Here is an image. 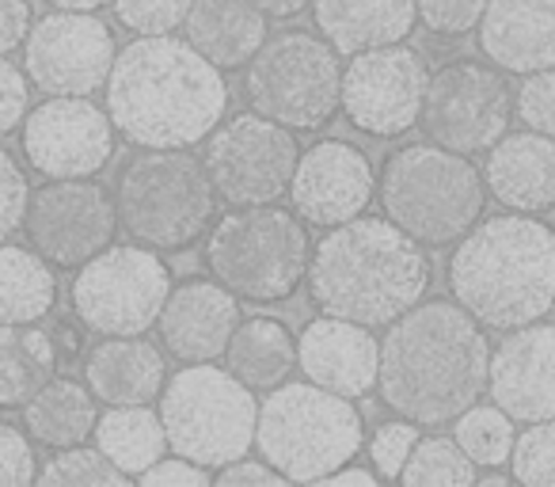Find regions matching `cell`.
<instances>
[{
  "label": "cell",
  "instance_id": "6da1fadb",
  "mask_svg": "<svg viewBox=\"0 0 555 487\" xmlns=\"http://www.w3.org/2000/svg\"><path fill=\"white\" fill-rule=\"evenodd\" d=\"M491 343L461 302L434 297L411 305L385 328L377 396L392 415L446 426L487 396Z\"/></svg>",
  "mask_w": 555,
  "mask_h": 487
},
{
  "label": "cell",
  "instance_id": "7a4b0ae2",
  "mask_svg": "<svg viewBox=\"0 0 555 487\" xmlns=\"http://www.w3.org/2000/svg\"><path fill=\"white\" fill-rule=\"evenodd\" d=\"M103 107L133 149H194L224 123L229 85L176 35H133L115 57Z\"/></svg>",
  "mask_w": 555,
  "mask_h": 487
},
{
  "label": "cell",
  "instance_id": "3957f363",
  "mask_svg": "<svg viewBox=\"0 0 555 487\" xmlns=\"http://www.w3.org/2000/svg\"><path fill=\"white\" fill-rule=\"evenodd\" d=\"M434 267L415 236L388 217H354L312 244L309 297L327 317L388 328L430 290Z\"/></svg>",
  "mask_w": 555,
  "mask_h": 487
},
{
  "label": "cell",
  "instance_id": "277c9868",
  "mask_svg": "<svg viewBox=\"0 0 555 487\" xmlns=\"http://www.w3.org/2000/svg\"><path fill=\"white\" fill-rule=\"evenodd\" d=\"M449 294L491 332L537 324L555 309V225L540 214L483 217L453 244Z\"/></svg>",
  "mask_w": 555,
  "mask_h": 487
},
{
  "label": "cell",
  "instance_id": "5b68a950",
  "mask_svg": "<svg viewBox=\"0 0 555 487\" xmlns=\"http://www.w3.org/2000/svg\"><path fill=\"white\" fill-rule=\"evenodd\" d=\"M487 179L472 156L434 141H411L385 156L377 202L423 248H449L487 214Z\"/></svg>",
  "mask_w": 555,
  "mask_h": 487
},
{
  "label": "cell",
  "instance_id": "8992f818",
  "mask_svg": "<svg viewBox=\"0 0 555 487\" xmlns=\"http://www.w3.org/2000/svg\"><path fill=\"white\" fill-rule=\"evenodd\" d=\"M312 244L317 240L297 209H282L278 202L229 206L202 236V264L240 302L282 305L309 279Z\"/></svg>",
  "mask_w": 555,
  "mask_h": 487
},
{
  "label": "cell",
  "instance_id": "52a82bcc",
  "mask_svg": "<svg viewBox=\"0 0 555 487\" xmlns=\"http://www.w3.org/2000/svg\"><path fill=\"white\" fill-rule=\"evenodd\" d=\"M365 446V419L350 396L312 381H282L259 400L255 449L289 484H324Z\"/></svg>",
  "mask_w": 555,
  "mask_h": 487
},
{
  "label": "cell",
  "instance_id": "ba28073f",
  "mask_svg": "<svg viewBox=\"0 0 555 487\" xmlns=\"http://www.w3.org/2000/svg\"><path fill=\"white\" fill-rule=\"evenodd\" d=\"M217 191L191 149H141L115 183L118 225L153 252L194 248L217 221Z\"/></svg>",
  "mask_w": 555,
  "mask_h": 487
},
{
  "label": "cell",
  "instance_id": "9c48e42d",
  "mask_svg": "<svg viewBox=\"0 0 555 487\" xmlns=\"http://www.w3.org/2000/svg\"><path fill=\"white\" fill-rule=\"evenodd\" d=\"M156 411L168 431L171 453L191 457L202 469L217 472L255 446L259 400L229 366L191 362L168 373Z\"/></svg>",
  "mask_w": 555,
  "mask_h": 487
},
{
  "label": "cell",
  "instance_id": "30bf717a",
  "mask_svg": "<svg viewBox=\"0 0 555 487\" xmlns=\"http://www.w3.org/2000/svg\"><path fill=\"white\" fill-rule=\"evenodd\" d=\"M244 100L251 111L317 133L343 115L339 50L312 31H278L244 65Z\"/></svg>",
  "mask_w": 555,
  "mask_h": 487
},
{
  "label": "cell",
  "instance_id": "8fae6325",
  "mask_svg": "<svg viewBox=\"0 0 555 487\" xmlns=\"http://www.w3.org/2000/svg\"><path fill=\"white\" fill-rule=\"evenodd\" d=\"M171 286L176 282L160 252L138 240L111 244L73 274V317L92 335H145L160 320Z\"/></svg>",
  "mask_w": 555,
  "mask_h": 487
},
{
  "label": "cell",
  "instance_id": "7c38bea8",
  "mask_svg": "<svg viewBox=\"0 0 555 487\" xmlns=\"http://www.w3.org/2000/svg\"><path fill=\"white\" fill-rule=\"evenodd\" d=\"M297 161H301L297 133L259 111L224 118L206 138L202 153L209 183L224 206H270L289 198Z\"/></svg>",
  "mask_w": 555,
  "mask_h": 487
},
{
  "label": "cell",
  "instance_id": "4fadbf2b",
  "mask_svg": "<svg viewBox=\"0 0 555 487\" xmlns=\"http://www.w3.org/2000/svg\"><path fill=\"white\" fill-rule=\"evenodd\" d=\"M509 118H514V88L506 73L494 69L491 62L456 57L430 73L418 126L434 145L476 156L506 138Z\"/></svg>",
  "mask_w": 555,
  "mask_h": 487
},
{
  "label": "cell",
  "instance_id": "5bb4252c",
  "mask_svg": "<svg viewBox=\"0 0 555 487\" xmlns=\"http://www.w3.org/2000/svg\"><path fill=\"white\" fill-rule=\"evenodd\" d=\"M118 206L115 194L92 179H47L31 187L24 232L27 244L54 271H77L115 244Z\"/></svg>",
  "mask_w": 555,
  "mask_h": 487
},
{
  "label": "cell",
  "instance_id": "9a60e30c",
  "mask_svg": "<svg viewBox=\"0 0 555 487\" xmlns=\"http://www.w3.org/2000/svg\"><path fill=\"white\" fill-rule=\"evenodd\" d=\"M430 65L408 42L362 50L343 65V118L373 141H396L423 118Z\"/></svg>",
  "mask_w": 555,
  "mask_h": 487
},
{
  "label": "cell",
  "instance_id": "2e32d148",
  "mask_svg": "<svg viewBox=\"0 0 555 487\" xmlns=\"http://www.w3.org/2000/svg\"><path fill=\"white\" fill-rule=\"evenodd\" d=\"M115 123L92 95H47L20 126V153L42 179H92L115 161Z\"/></svg>",
  "mask_w": 555,
  "mask_h": 487
},
{
  "label": "cell",
  "instance_id": "e0dca14e",
  "mask_svg": "<svg viewBox=\"0 0 555 487\" xmlns=\"http://www.w3.org/2000/svg\"><path fill=\"white\" fill-rule=\"evenodd\" d=\"M115 31L100 12H47L24 42V69L47 95H95L115 69Z\"/></svg>",
  "mask_w": 555,
  "mask_h": 487
},
{
  "label": "cell",
  "instance_id": "ac0fdd59",
  "mask_svg": "<svg viewBox=\"0 0 555 487\" xmlns=\"http://www.w3.org/2000/svg\"><path fill=\"white\" fill-rule=\"evenodd\" d=\"M377 198V171H373L365 149L343 138H320L309 149H301L289 202L301 214L305 225L335 229L370 209Z\"/></svg>",
  "mask_w": 555,
  "mask_h": 487
},
{
  "label": "cell",
  "instance_id": "d6986e66",
  "mask_svg": "<svg viewBox=\"0 0 555 487\" xmlns=\"http://www.w3.org/2000/svg\"><path fill=\"white\" fill-rule=\"evenodd\" d=\"M487 396L514 423H547L555 419V324L514 328L491 347Z\"/></svg>",
  "mask_w": 555,
  "mask_h": 487
},
{
  "label": "cell",
  "instance_id": "ffe728a7",
  "mask_svg": "<svg viewBox=\"0 0 555 487\" xmlns=\"http://www.w3.org/2000/svg\"><path fill=\"white\" fill-rule=\"evenodd\" d=\"M240 297L217 279H186L171 286L168 302L156 320V335L168 358L179 366L217 362L229 350L240 324Z\"/></svg>",
  "mask_w": 555,
  "mask_h": 487
},
{
  "label": "cell",
  "instance_id": "44dd1931",
  "mask_svg": "<svg viewBox=\"0 0 555 487\" xmlns=\"http://www.w3.org/2000/svg\"><path fill=\"white\" fill-rule=\"evenodd\" d=\"M297 370L312 385L362 400L377 388L380 339L373 328L320 312L297 335Z\"/></svg>",
  "mask_w": 555,
  "mask_h": 487
},
{
  "label": "cell",
  "instance_id": "7402d4cb",
  "mask_svg": "<svg viewBox=\"0 0 555 487\" xmlns=\"http://www.w3.org/2000/svg\"><path fill=\"white\" fill-rule=\"evenodd\" d=\"M479 54L506 77L555 65V0H487L476 27Z\"/></svg>",
  "mask_w": 555,
  "mask_h": 487
},
{
  "label": "cell",
  "instance_id": "603a6c76",
  "mask_svg": "<svg viewBox=\"0 0 555 487\" xmlns=\"http://www.w3.org/2000/svg\"><path fill=\"white\" fill-rule=\"evenodd\" d=\"M85 381L107 408L156 403L168 385V355L145 335H103L85 350Z\"/></svg>",
  "mask_w": 555,
  "mask_h": 487
},
{
  "label": "cell",
  "instance_id": "cb8c5ba5",
  "mask_svg": "<svg viewBox=\"0 0 555 487\" xmlns=\"http://www.w3.org/2000/svg\"><path fill=\"white\" fill-rule=\"evenodd\" d=\"M487 194L514 214H547L555 206V138L537 130L506 133L487 149Z\"/></svg>",
  "mask_w": 555,
  "mask_h": 487
},
{
  "label": "cell",
  "instance_id": "d4e9b609",
  "mask_svg": "<svg viewBox=\"0 0 555 487\" xmlns=\"http://www.w3.org/2000/svg\"><path fill=\"white\" fill-rule=\"evenodd\" d=\"M312 24L339 57H354L408 42L418 24V0H312Z\"/></svg>",
  "mask_w": 555,
  "mask_h": 487
},
{
  "label": "cell",
  "instance_id": "484cf974",
  "mask_svg": "<svg viewBox=\"0 0 555 487\" xmlns=\"http://www.w3.org/2000/svg\"><path fill=\"white\" fill-rule=\"evenodd\" d=\"M270 20L251 0H194L186 12L183 39L221 73L244 69L255 50L270 39Z\"/></svg>",
  "mask_w": 555,
  "mask_h": 487
},
{
  "label": "cell",
  "instance_id": "4316f807",
  "mask_svg": "<svg viewBox=\"0 0 555 487\" xmlns=\"http://www.w3.org/2000/svg\"><path fill=\"white\" fill-rule=\"evenodd\" d=\"M88 381L77 377H50L31 400L24 403V431L35 446H47L50 453L65 446H80L95 434L100 408Z\"/></svg>",
  "mask_w": 555,
  "mask_h": 487
},
{
  "label": "cell",
  "instance_id": "83f0119b",
  "mask_svg": "<svg viewBox=\"0 0 555 487\" xmlns=\"http://www.w3.org/2000/svg\"><path fill=\"white\" fill-rule=\"evenodd\" d=\"M224 366L255 393H270L297 370V335L278 317H244L224 350Z\"/></svg>",
  "mask_w": 555,
  "mask_h": 487
},
{
  "label": "cell",
  "instance_id": "f1b7e54d",
  "mask_svg": "<svg viewBox=\"0 0 555 487\" xmlns=\"http://www.w3.org/2000/svg\"><path fill=\"white\" fill-rule=\"evenodd\" d=\"M92 441L138 484L145 469H153L168 453V431L153 403H130V408H107L95 423Z\"/></svg>",
  "mask_w": 555,
  "mask_h": 487
},
{
  "label": "cell",
  "instance_id": "f546056e",
  "mask_svg": "<svg viewBox=\"0 0 555 487\" xmlns=\"http://www.w3.org/2000/svg\"><path fill=\"white\" fill-rule=\"evenodd\" d=\"M57 305V274L35 248L0 244V324H39Z\"/></svg>",
  "mask_w": 555,
  "mask_h": 487
},
{
  "label": "cell",
  "instance_id": "4dcf8cb0",
  "mask_svg": "<svg viewBox=\"0 0 555 487\" xmlns=\"http://www.w3.org/2000/svg\"><path fill=\"white\" fill-rule=\"evenodd\" d=\"M57 347L35 324H0V408L16 411L54 377Z\"/></svg>",
  "mask_w": 555,
  "mask_h": 487
},
{
  "label": "cell",
  "instance_id": "1f68e13d",
  "mask_svg": "<svg viewBox=\"0 0 555 487\" xmlns=\"http://www.w3.org/2000/svg\"><path fill=\"white\" fill-rule=\"evenodd\" d=\"M408 487H472L479 484V464L449 434H418L408 464L400 472Z\"/></svg>",
  "mask_w": 555,
  "mask_h": 487
},
{
  "label": "cell",
  "instance_id": "d6a6232c",
  "mask_svg": "<svg viewBox=\"0 0 555 487\" xmlns=\"http://www.w3.org/2000/svg\"><path fill=\"white\" fill-rule=\"evenodd\" d=\"M453 438L461 449L479 464V469H502L509 464V449H514V419L499 408V403H472L468 411L453 419Z\"/></svg>",
  "mask_w": 555,
  "mask_h": 487
},
{
  "label": "cell",
  "instance_id": "836d02e7",
  "mask_svg": "<svg viewBox=\"0 0 555 487\" xmlns=\"http://www.w3.org/2000/svg\"><path fill=\"white\" fill-rule=\"evenodd\" d=\"M35 484L47 487H122L130 484L122 469L103 453L100 446H65L54 449V457H47V464L39 469V479Z\"/></svg>",
  "mask_w": 555,
  "mask_h": 487
},
{
  "label": "cell",
  "instance_id": "e575fe53",
  "mask_svg": "<svg viewBox=\"0 0 555 487\" xmlns=\"http://www.w3.org/2000/svg\"><path fill=\"white\" fill-rule=\"evenodd\" d=\"M509 476L525 487H555V419L525 423L509 449Z\"/></svg>",
  "mask_w": 555,
  "mask_h": 487
},
{
  "label": "cell",
  "instance_id": "d590c367",
  "mask_svg": "<svg viewBox=\"0 0 555 487\" xmlns=\"http://www.w3.org/2000/svg\"><path fill=\"white\" fill-rule=\"evenodd\" d=\"M194 0H111L115 20L133 35H171L186 24Z\"/></svg>",
  "mask_w": 555,
  "mask_h": 487
},
{
  "label": "cell",
  "instance_id": "8d00e7d4",
  "mask_svg": "<svg viewBox=\"0 0 555 487\" xmlns=\"http://www.w3.org/2000/svg\"><path fill=\"white\" fill-rule=\"evenodd\" d=\"M418 434H423L418 423H411V419H403V415L380 423L377 431L370 434V446H365L370 449L373 472H377L380 479H400V472H403V464H408L411 449H415Z\"/></svg>",
  "mask_w": 555,
  "mask_h": 487
},
{
  "label": "cell",
  "instance_id": "74e56055",
  "mask_svg": "<svg viewBox=\"0 0 555 487\" xmlns=\"http://www.w3.org/2000/svg\"><path fill=\"white\" fill-rule=\"evenodd\" d=\"M514 115L525 123V130L555 138V65L521 80V88L514 92Z\"/></svg>",
  "mask_w": 555,
  "mask_h": 487
},
{
  "label": "cell",
  "instance_id": "f35d334b",
  "mask_svg": "<svg viewBox=\"0 0 555 487\" xmlns=\"http://www.w3.org/2000/svg\"><path fill=\"white\" fill-rule=\"evenodd\" d=\"M487 0H418V24L438 39H464L476 31Z\"/></svg>",
  "mask_w": 555,
  "mask_h": 487
},
{
  "label": "cell",
  "instance_id": "ab89813d",
  "mask_svg": "<svg viewBox=\"0 0 555 487\" xmlns=\"http://www.w3.org/2000/svg\"><path fill=\"white\" fill-rule=\"evenodd\" d=\"M27 198H31V187H27L24 164L9 149H0V244H9L24 229Z\"/></svg>",
  "mask_w": 555,
  "mask_h": 487
},
{
  "label": "cell",
  "instance_id": "60d3db41",
  "mask_svg": "<svg viewBox=\"0 0 555 487\" xmlns=\"http://www.w3.org/2000/svg\"><path fill=\"white\" fill-rule=\"evenodd\" d=\"M39 479V453L24 426L0 419V487H27Z\"/></svg>",
  "mask_w": 555,
  "mask_h": 487
},
{
  "label": "cell",
  "instance_id": "b9f144b4",
  "mask_svg": "<svg viewBox=\"0 0 555 487\" xmlns=\"http://www.w3.org/2000/svg\"><path fill=\"white\" fill-rule=\"evenodd\" d=\"M31 77L24 65L9 62V54H0V138H9L24 126L27 111H31Z\"/></svg>",
  "mask_w": 555,
  "mask_h": 487
},
{
  "label": "cell",
  "instance_id": "7bdbcfd3",
  "mask_svg": "<svg viewBox=\"0 0 555 487\" xmlns=\"http://www.w3.org/2000/svg\"><path fill=\"white\" fill-rule=\"evenodd\" d=\"M141 487H209L214 484V472L202 469L198 461H191V457H168L164 453L160 461L153 464V469H145L138 476Z\"/></svg>",
  "mask_w": 555,
  "mask_h": 487
},
{
  "label": "cell",
  "instance_id": "ee69618b",
  "mask_svg": "<svg viewBox=\"0 0 555 487\" xmlns=\"http://www.w3.org/2000/svg\"><path fill=\"white\" fill-rule=\"evenodd\" d=\"M214 484L217 487H286L289 479L282 476L270 461L244 453V457H236V461L224 464V469H217Z\"/></svg>",
  "mask_w": 555,
  "mask_h": 487
},
{
  "label": "cell",
  "instance_id": "f6af8a7d",
  "mask_svg": "<svg viewBox=\"0 0 555 487\" xmlns=\"http://www.w3.org/2000/svg\"><path fill=\"white\" fill-rule=\"evenodd\" d=\"M31 24H35L31 0H0V54L24 50Z\"/></svg>",
  "mask_w": 555,
  "mask_h": 487
},
{
  "label": "cell",
  "instance_id": "bcb514c9",
  "mask_svg": "<svg viewBox=\"0 0 555 487\" xmlns=\"http://www.w3.org/2000/svg\"><path fill=\"white\" fill-rule=\"evenodd\" d=\"M50 339H54V347H57V358H85V335H80L77 324H69V320H57Z\"/></svg>",
  "mask_w": 555,
  "mask_h": 487
},
{
  "label": "cell",
  "instance_id": "7dc6e473",
  "mask_svg": "<svg viewBox=\"0 0 555 487\" xmlns=\"http://www.w3.org/2000/svg\"><path fill=\"white\" fill-rule=\"evenodd\" d=\"M377 472H373V464L365 469V464H354V461H347L343 469H335L332 476L324 479V487H339V484H358V487H373L377 484Z\"/></svg>",
  "mask_w": 555,
  "mask_h": 487
},
{
  "label": "cell",
  "instance_id": "c3c4849f",
  "mask_svg": "<svg viewBox=\"0 0 555 487\" xmlns=\"http://www.w3.org/2000/svg\"><path fill=\"white\" fill-rule=\"evenodd\" d=\"M251 4L267 20H297L305 9H312V0H251Z\"/></svg>",
  "mask_w": 555,
  "mask_h": 487
},
{
  "label": "cell",
  "instance_id": "681fc988",
  "mask_svg": "<svg viewBox=\"0 0 555 487\" xmlns=\"http://www.w3.org/2000/svg\"><path fill=\"white\" fill-rule=\"evenodd\" d=\"M50 9H62V12H100L111 9V0H47Z\"/></svg>",
  "mask_w": 555,
  "mask_h": 487
}]
</instances>
